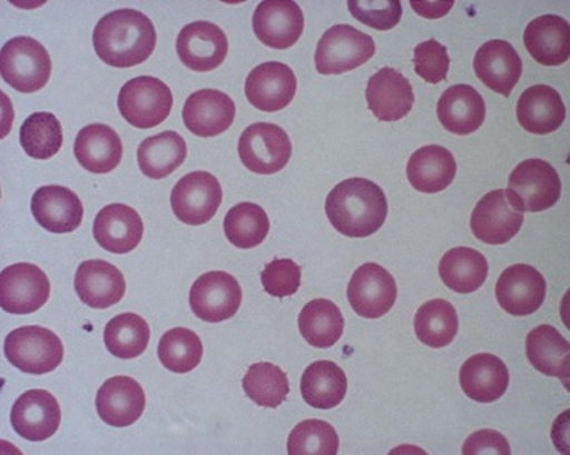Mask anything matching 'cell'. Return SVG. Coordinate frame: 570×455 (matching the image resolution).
<instances>
[{
    "label": "cell",
    "mask_w": 570,
    "mask_h": 455,
    "mask_svg": "<svg viewBox=\"0 0 570 455\" xmlns=\"http://www.w3.org/2000/svg\"><path fill=\"white\" fill-rule=\"evenodd\" d=\"M65 142L62 126L52 112H36L20 128V145L33 159H50Z\"/></svg>",
    "instance_id": "obj_40"
},
{
    "label": "cell",
    "mask_w": 570,
    "mask_h": 455,
    "mask_svg": "<svg viewBox=\"0 0 570 455\" xmlns=\"http://www.w3.org/2000/svg\"><path fill=\"white\" fill-rule=\"evenodd\" d=\"M453 2L448 3H415L412 2V7L415 8L417 14L426 17V19H438V17H442L448 14V11L453 8Z\"/></svg>",
    "instance_id": "obj_48"
},
{
    "label": "cell",
    "mask_w": 570,
    "mask_h": 455,
    "mask_svg": "<svg viewBox=\"0 0 570 455\" xmlns=\"http://www.w3.org/2000/svg\"><path fill=\"white\" fill-rule=\"evenodd\" d=\"M523 210L509 189L488 192L476 204L471 217V229L476 239L491 246L512 241L523 225Z\"/></svg>",
    "instance_id": "obj_7"
},
{
    "label": "cell",
    "mask_w": 570,
    "mask_h": 455,
    "mask_svg": "<svg viewBox=\"0 0 570 455\" xmlns=\"http://www.w3.org/2000/svg\"><path fill=\"white\" fill-rule=\"evenodd\" d=\"M510 374L504 362L493 354L481 353L470 357L460 369V386L468 398L476 403H493L504 397Z\"/></svg>",
    "instance_id": "obj_27"
},
{
    "label": "cell",
    "mask_w": 570,
    "mask_h": 455,
    "mask_svg": "<svg viewBox=\"0 0 570 455\" xmlns=\"http://www.w3.org/2000/svg\"><path fill=\"white\" fill-rule=\"evenodd\" d=\"M253 31L257 40L268 48H293L304 31L302 8L294 0H265L253 16Z\"/></svg>",
    "instance_id": "obj_14"
},
{
    "label": "cell",
    "mask_w": 570,
    "mask_h": 455,
    "mask_svg": "<svg viewBox=\"0 0 570 455\" xmlns=\"http://www.w3.org/2000/svg\"><path fill=\"white\" fill-rule=\"evenodd\" d=\"M413 65H415L417 76H421L425 82L436 86V83L445 81L451 59L445 46L432 38V40L416 46Z\"/></svg>",
    "instance_id": "obj_45"
},
{
    "label": "cell",
    "mask_w": 570,
    "mask_h": 455,
    "mask_svg": "<svg viewBox=\"0 0 570 455\" xmlns=\"http://www.w3.org/2000/svg\"><path fill=\"white\" fill-rule=\"evenodd\" d=\"M365 96L371 112L387 123L407 117L415 105L411 82L392 67H383L370 79Z\"/></svg>",
    "instance_id": "obj_21"
},
{
    "label": "cell",
    "mask_w": 570,
    "mask_h": 455,
    "mask_svg": "<svg viewBox=\"0 0 570 455\" xmlns=\"http://www.w3.org/2000/svg\"><path fill=\"white\" fill-rule=\"evenodd\" d=\"M348 301L358 316L382 318L390 314L396 301V284L392 274L379 264H365L354 271L350 280Z\"/></svg>",
    "instance_id": "obj_13"
},
{
    "label": "cell",
    "mask_w": 570,
    "mask_h": 455,
    "mask_svg": "<svg viewBox=\"0 0 570 455\" xmlns=\"http://www.w3.org/2000/svg\"><path fill=\"white\" fill-rule=\"evenodd\" d=\"M50 281L37 265L16 264L0 276V306L12 315H29L49 301Z\"/></svg>",
    "instance_id": "obj_11"
},
{
    "label": "cell",
    "mask_w": 570,
    "mask_h": 455,
    "mask_svg": "<svg viewBox=\"0 0 570 455\" xmlns=\"http://www.w3.org/2000/svg\"><path fill=\"white\" fill-rule=\"evenodd\" d=\"M96 408L105 424L129 427L145 413L146 394L137 380L118 375L105 382L97 392Z\"/></svg>",
    "instance_id": "obj_20"
},
{
    "label": "cell",
    "mask_w": 570,
    "mask_h": 455,
    "mask_svg": "<svg viewBox=\"0 0 570 455\" xmlns=\"http://www.w3.org/2000/svg\"><path fill=\"white\" fill-rule=\"evenodd\" d=\"M325 214L341 235L368 238L386 221V196L373 180L354 177L332 189L325 200Z\"/></svg>",
    "instance_id": "obj_2"
},
{
    "label": "cell",
    "mask_w": 570,
    "mask_h": 455,
    "mask_svg": "<svg viewBox=\"0 0 570 455\" xmlns=\"http://www.w3.org/2000/svg\"><path fill=\"white\" fill-rule=\"evenodd\" d=\"M439 121L448 132L470 135L476 132L485 120L483 96L474 87L460 83L448 88L438 102Z\"/></svg>",
    "instance_id": "obj_29"
},
{
    "label": "cell",
    "mask_w": 570,
    "mask_h": 455,
    "mask_svg": "<svg viewBox=\"0 0 570 455\" xmlns=\"http://www.w3.org/2000/svg\"><path fill=\"white\" fill-rule=\"evenodd\" d=\"M509 191L517 197L523 212H543L560 200L559 172L543 159H527L510 175Z\"/></svg>",
    "instance_id": "obj_10"
},
{
    "label": "cell",
    "mask_w": 570,
    "mask_h": 455,
    "mask_svg": "<svg viewBox=\"0 0 570 455\" xmlns=\"http://www.w3.org/2000/svg\"><path fill=\"white\" fill-rule=\"evenodd\" d=\"M463 454L510 455L512 454V448H510L509 441L501 433L495 432V429H480V432L471 434L468 441L464 442Z\"/></svg>",
    "instance_id": "obj_47"
},
{
    "label": "cell",
    "mask_w": 570,
    "mask_h": 455,
    "mask_svg": "<svg viewBox=\"0 0 570 455\" xmlns=\"http://www.w3.org/2000/svg\"><path fill=\"white\" fill-rule=\"evenodd\" d=\"M11 425L23 439L48 441L61 425V407L48 390L24 392L11 408Z\"/></svg>",
    "instance_id": "obj_16"
},
{
    "label": "cell",
    "mask_w": 570,
    "mask_h": 455,
    "mask_svg": "<svg viewBox=\"0 0 570 455\" xmlns=\"http://www.w3.org/2000/svg\"><path fill=\"white\" fill-rule=\"evenodd\" d=\"M180 61L193 71H213L229 52L226 33L217 24L194 22L181 29L176 43Z\"/></svg>",
    "instance_id": "obj_17"
},
{
    "label": "cell",
    "mask_w": 570,
    "mask_h": 455,
    "mask_svg": "<svg viewBox=\"0 0 570 455\" xmlns=\"http://www.w3.org/2000/svg\"><path fill=\"white\" fill-rule=\"evenodd\" d=\"M528 53L544 67H559L570 57V27L568 20L544 14L528 23L523 32Z\"/></svg>",
    "instance_id": "obj_26"
},
{
    "label": "cell",
    "mask_w": 570,
    "mask_h": 455,
    "mask_svg": "<svg viewBox=\"0 0 570 455\" xmlns=\"http://www.w3.org/2000/svg\"><path fill=\"white\" fill-rule=\"evenodd\" d=\"M528 362L548 377L568 380L570 374V345L556 327L539 326L527 336Z\"/></svg>",
    "instance_id": "obj_32"
},
{
    "label": "cell",
    "mask_w": 570,
    "mask_h": 455,
    "mask_svg": "<svg viewBox=\"0 0 570 455\" xmlns=\"http://www.w3.org/2000/svg\"><path fill=\"white\" fill-rule=\"evenodd\" d=\"M0 73L16 91L32 95L48 86L52 59L36 38L16 37L0 52Z\"/></svg>",
    "instance_id": "obj_3"
},
{
    "label": "cell",
    "mask_w": 570,
    "mask_h": 455,
    "mask_svg": "<svg viewBox=\"0 0 570 455\" xmlns=\"http://www.w3.org/2000/svg\"><path fill=\"white\" fill-rule=\"evenodd\" d=\"M92 46L105 65L130 69L142 65L154 53L155 27L141 11H112L96 24Z\"/></svg>",
    "instance_id": "obj_1"
},
{
    "label": "cell",
    "mask_w": 570,
    "mask_h": 455,
    "mask_svg": "<svg viewBox=\"0 0 570 455\" xmlns=\"http://www.w3.org/2000/svg\"><path fill=\"white\" fill-rule=\"evenodd\" d=\"M243 289L229 273L210 271L198 277L189 293V305L197 318L223 323L238 314Z\"/></svg>",
    "instance_id": "obj_12"
},
{
    "label": "cell",
    "mask_w": 570,
    "mask_h": 455,
    "mask_svg": "<svg viewBox=\"0 0 570 455\" xmlns=\"http://www.w3.org/2000/svg\"><path fill=\"white\" fill-rule=\"evenodd\" d=\"M265 293L273 297H291L302 286V268L291 259H276L262 271Z\"/></svg>",
    "instance_id": "obj_46"
},
{
    "label": "cell",
    "mask_w": 570,
    "mask_h": 455,
    "mask_svg": "<svg viewBox=\"0 0 570 455\" xmlns=\"http://www.w3.org/2000/svg\"><path fill=\"white\" fill-rule=\"evenodd\" d=\"M240 162L256 175H274L288 166L293 145L281 126L255 123L248 126L239 138Z\"/></svg>",
    "instance_id": "obj_8"
},
{
    "label": "cell",
    "mask_w": 570,
    "mask_h": 455,
    "mask_svg": "<svg viewBox=\"0 0 570 455\" xmlns=\"http://www.w3.org/2000/svg\"><path fill=\"white\" fill-rule=\"evenodd\" d=\"M348 8L354 19L377 31H391L403 17L400 0H350Z\"/></svg>",
    "instance_id": "obj_44"
},
{
    "label": "cell",
    "mask_w": 570,
    "mask_h": 455,
    "mask_svg": "<svg viewBox=\"0 0 570 455\" xmlns=\"http://www.w3.org/2000/svg\"><path fill=\"white\" fill-rule=\"evenodd\" d=\"M347 389V375L335 362H314L304 370L302 395L311 407L331 411L344 402Z\"/></svg>",
    "instance_id": "obj_33"
},
{
    "label": "cell",
    "mask_w": 570,
    "mask_h": 455,
    "mask_svg": "<svg viewBox=\"0 0 570 455\" xmlns=\"http://www.w3.org/2000/svg\"><path fill=\"white\" fill-rule=\"evenodd\" d=\"M104 339L112 356L124 360L135 359L149 347L150 327L137 314L117 315L105 327Z\"/></svg>",
    "instance_id": "obj_38"
},
{
    "label": "cell",
    "mask_w": 570,
    "mask_h": 455,
    "mask_svg": "<svg viewBox=\"0 0 570 455\" xmlns=\"http://www.w3.org/2000/svg\"><path fill=\"white\" fill-rule=\"evenodd\" d=\"M474 70L485 87L509 97L521 79L523 66L517 49L509 41L492 40L476 50Z\"/></svg>",
    "instance_id": "obj_24"
},
{
    "label": "cell",
    "mask_w": 570,
    "mask_h": 455,
    "mask_svg": "<svg viewBox=\"0 0 570 455\" xmlns=\"http://www.w3.org/2000/svg\"><path fill=\"white\" fill-rule=\"evenodd\" d=\"M269 218L267 212L255 204L234 206L224 218V234L232 246L250 250L267 239Z\"/></svg>",
    "instance_id": "obj_39"
},
{
    "label": "cell",
    "mask_w": 570,
    "mask_h": 455,
    "mask_svg": "<svg viewBox=\"0 0 570 455\" xmlns=\"http://www.w3.org/2000/svg\"><path fill=\"white\" fill-rule=\"evenodd\" d=\"M236 107L232 97L209 88L193 92L181 111L189 132L202 138H213L226 132L234 125Z\"/></svg>",
    "instance_id": "obj_19"
},
{
    "label": "cell",
    "mask_w": 570,
    "mask_h": 455,
    "mask_svg": "<svg viewBox=\"0 0 570 455\" xmlns=\"http://www.w3.org/2000/svg\"><path fill=\"white\" fill-rule=\"evenodd\" d=\"M517 113L519 125L534 135L556 132L566 120V107L560 92L543 83L522 92Z\"/></svg>",
    "instance_id": "obj_28"
},
{
    "label": "cell",
    "mask_w": 570,
    "mask_h": 455,
    "mask_svg": "<svg viewBox=\"0 0 570 455\" xmlns=\"http://www.w3.org/2000/svg\"><path fill=\"white\" fill-rule=\"evenodd\" d=\"M8 362L24 374L52 373L65 359L62 340L49 328L40 326L20 327L6 339Z\"/></svg>",
    "instance_id": "obj_5"
},
{
    "label": "cell",
    "mask_w": 570,
    "mask_h": 455,
    "mask_svg": "<svg viewBox=\"0 0 570 455\" xmlns=\"http://www.w3.org/2000/svg\"><path fill=\"white\" fill-rule=\"evenodd\" d=\"M223 201V188L208 171H194L181 177L171 191V209L177 220L202 226L213 220Z\"/></svg>",
    "instance_id": "obj_9"
},
{
    "label": "cell",
    "mask_w": 570,
    "mask_h": 455,
    "mask_svg": "<svg viewBox=\"0 0 570 455\" xmlns=\"http://www.w3.org/2000/svg\"><path fill=\"white\" fill-rule=\"evenodd\" d=\"M158 356L160 364L171 373H191L202 362V339L189 328H171L159 340Z\"/></svg>",
    "instance_id": "obj_42"
},
{
    "label": "cell",
    "mask_w": 570,
    "mask_h": 455,
    "mask_svg": "<svg viewBox=\"0 0 570 455\" xmlns=\"http://www.w3.org/2000/svg\"><path fill=\"white\" fill-rule=\"evenodd\" d=\"M295 92H297V78L293 69L283 62H264L247 76L248 102L261 111H282L293 102Z\"/></svg>",
    "instance_id": "obj_18"
},
{
    "label": "cell",
    "mask_w": 570,
    "mask_h": 455,
    "mask_svg": "<svg viewBox=\"0 0 570 455\" xmlns=\"http://www.w3.org/2000/svg\"><path fill=\"white\" fill-rule=\"evenodd\" d=\"M92 234L104 250L114 255H128L141 243L145 225L128 205H108L97 214Z\"/></svg>",
    "instance_id": "obj_23"
},
{
    "label": "cell",
    "mask_w": 570,
    "mask_h": 455,
    "mask_svg": "<svg viewBox=\"0 0 570 455\" xmlns=\"http://www.w3.org/2000/svg\"><path fill=\"white\" fill-rule=\"evenodd\" d=\"M344 326L340 307L325 298L307 303L298 316L299 333L315 348L333 347L341 339Z\"/></svg>",
    "instance_id": "obj_36"
},
{
    "label": "cell",
    "mask_w": 570,
    "mask_h": 455,
    "mask_svg": "<svg viewBox=\"0 0 570 455\" xmlns=\"http://www.w3.org/2000/svg\"><path fill=\"white\" fill-rule=\"evenodd\" d=\"M443 284L458 294H472L488 279L489 264L480 251L455 247L443 255L439 264Z\"/></svg>",
    "instance_id": "obj_35"
},
{
    "label": "cell",
    "mask_w": 570,
    "mask_h": 455,
    "mask_svg": "<svg viewBox=\"0 0 570 455\" xmlns=\"http://www.w3.org/2000/svg\"><path fill=\"white\" fill-rule=\"evenodd\" d=\"M31 209L38 225L52 234L78 230L83 218V205L76 192L59 185H48L33 192Z\"/></svg>",
    "instance_id": "obj_25"
},
{
    "label": "cell",
    "mask_w": 570,
    "mask_h": 455,
    "mask_svg": "<svg viewBox=\"0 0 570 455\" xmlns=\"http://www.w3.org/2000/svg\"><path fill=\"white\" fill-rule=\"evenodd\" d=\"M375 53L373 37L350 24H335L321 37L315 52L318 73L331 76L357 69Z\"/></svg>",
    "instance_id": "obj_4"
},
{
    "label": "cell",
    "mask_w": 570,
    "mask_h": 455,
    "mask_svg": "<svg viewBox=\"0 0 570 455\" xmlns=\"http://www.w3.org/2000/svg\"><path fill=\"white\" fill-rule=\"evenodd\" d=\"M458 164L450 150L442 146H425L411 156L407 179L416 191L442 192L454 182Z\"/></svg>",
    "instance_id": "obj_31"
},
{
    "label": "cell",
    "mask_w": 570,
    "mask_h": 455,
    "mask_svg": "<svg viewBox=\"0 0 570 455\" xmlns=\"http://www.w3.org/2000/svg\"><path fill=\"white\" fill-rule=\"evenodd\" d=\"M340 437L331 424L320 419L303 421L289 434L291 455H336Z\"/></svg>",
    "instance_id": "obj_43"
},
{
    "label": "cell",
    "mask_w": 570,
    "mask_h": 455,
    "mask_svg": "<svg viewBox=\"0 0 570 455\" xmlns=\"http://www.w3.org/2000/svg\"><path fill=\"white\" fill-rule=\"evenodd\" d=\"M75 156L80 167L96 175H107L120 166L124 142L107 125H90L76 137Z\"/></svg>",
    "instance_id": "obj_30"
},
{
    "label": "cell",
    "mask_w": 570,
    "mask_h": 455,
    "mask_svg": "<svg viewBox=\"0 0 570 455\" xmlns=\"http://www.w3.org/2000/svg\"><path fill=\"white\" fill-rule=\"evenodd\" d=\"M243 387L247 397L257 406L277 408L288 397V375L277 365L259 362L248 368Z\"/></svg>",
    "instance_id": "obj_41"
},
{
    "label": "cell",
    "mask_w": 570,
    "mask_h": 455,
    "mask_svg": "<svg viewBox=\"0 0 570 455\" xmlns=\"http://www.w3.org/2000/svg\"><path fill=\"white\" fill-rule=\"evenodd\" d=\"M187 142L175 130L146 138L138 147V166L154 180L166 179L187 159Z\"/></svg>",
    "instance_id": "obj_34"
},
{
    "label": "cell",
    "mask_w": 570,
    "mask_h": 455,
    "mask_svg": "<svg viewBox=\"0 0 570 455\" xmlns=\"http://www.w3.org/2000/svg\"><path fill=\"white\" fill-rule=\"evenodd\" d=\"M75 289L83 305L108 309L124 300L126 280L124 273L107 260H86L76 271Z\"/></svg>",
    "instance_id": "obj_22"
},
{
    "label": "cell",
    "mask_w": 570,
    "mask_h": 455,
    "mask_svg": "<svg viewBox=\"0 0 570 455\" xmlns=\"http://www.w3.org/2000/svg\"><path fill=\"white\" fill-rule=\"evenodd\" d=\"M495 294L507 314L528 316L542 307L547 297V280L531 265H512L498 279Z\"/></svg>",
    "instance_id": "obj_15"
},
{
    "label": "cell",
    "mask_w": 570,
    "mask_h": 455,
    "mask_svg": "<svg viewBox=\"0 0 570 455\" xmlns=\"http://www.w3.org/2000/svg\"><path fill=\"white\" fill-rule=\"evenodd\" d=\"M417 339L426 347L443 348L453 344L459 333V316L450 301H426L415 315Z\"/></svg>",
    "instance_id": "obj_37"
},
{
    "label": "cell",
    "mask_w": 570,
    "mask_h": 455,
    "mask_svg": "<svg viewBox=\"0 0 570 455\" xmlns=\"http://www.w3.org/2000/svg\"><path fill=\"white\" fill-rule=\"evenodd\" d=\"M173 95L170 88L154 76H139L121 87L118 111L134 128L154 129L170 116Z\"/></svg>",
    "instance_id": "obj_6"
}]
</instances>
